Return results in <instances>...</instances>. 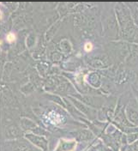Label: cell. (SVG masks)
Here are the masks:
<instances>
[{
    "mask_svg": "<svg viewBox=\"0 0 138 151\" xmlns=\"http://www.w3.org/2000/svg\"><path fill=\"white\" fill-rule=\"evenodd\" d=\"M6 40H7V41H9V42L11 43V42H13L16 40V35L13 33H9V34H8L7 37H6Z\"/></svg>",
    "mask_w": 138,
    "mask_h": 151,
    "instance_id": "7a4b0ae2",
    "label": "cell"
},
{
    "mask_svg": "<svg viewBox=\"0 0 138 151\" xmlns=\"http://www.w3.org/2000/svg\"><path fill=\"white\" fill-rule=\"evenodd\" d=\"M84 49H85V51L86 52H91L93 49V44L91 42H87L85 45H84Z\"/></svg>",
    "mask_w": 138,
    "mask_h": 151,
    "instance_id": "6da1fadb",
    "label": "cell"
}]
</instances>
